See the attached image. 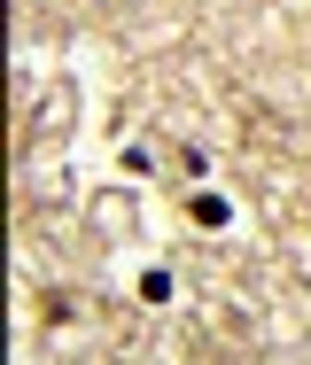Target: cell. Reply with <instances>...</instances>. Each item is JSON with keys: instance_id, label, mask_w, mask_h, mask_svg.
Here are the masks:
<instances>
[{"instance_id": "cell-3", "label": "cell", "mask_w": 311, "mask_h": 365, "mask_svg": "<svg viewBox=\"0 0 311 365\" xmlns=\"http://www.w3.org/2000/svg\"><path fill=\"white\" fill-rule=\"evenodd\" d=\"M141 303H171V272H163V264L141 272Z\"/></svg>"}, {"instance_id": "cell-1", "label": "cell", "mask_w": 311, "mask_h": 365, "mask_svg": "<svg viewBox=\"0 0 311 365\" xmlns=\"http://www.w3.org/2000/svg\"><path fill=\"white\" fill-rule=\"evenodd\" d=\"M187 218H195V225H210V233H218V225L233 218V202L218 195V187H195V195H187Z\"/></svg>"}, {"instance_id": "cell-2", "label": "cell", "mask_w": 311, "mask_h": 365, "mask_svg": "<svg viewBox=\"0 0 311 365\" xmlns=\"http://www.w3.org/2000/svg\"><path fill=\"white\" fill-rule=\"evenodd\" d=\"M117 163H125V171H133V179H141V171H156V148H141V140H125V148H117Z\"/></svg>"}]
</instances>
